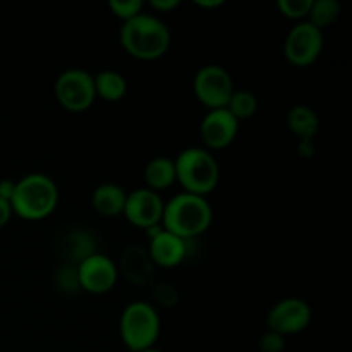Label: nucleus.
Segmentation results:
<instances>
[{"label": "nucleus", "mask_w": 352, "mask_h": 352, "mask_svg": "<svg viewBox=\"0 0 352 352\" xmlns=\"http://www.w3.org/2000/svg\"><path fill=\"white\" fill-rule=\"evenodd\" d=\"M119 40L131 57L157 60L170 47V31L160 17L141 12L133 19L124 21Z\"/></svg>", "instance_id": "nucleus-1"}, {"label": "nucleus", "mask_w": 352, "mask_h": 352, "mask_svg": "<svg viewBox=\"0 0 352 352\" xmlns=\"http://www.w3.org/2000/svg\"><path fill=\"white\" fill-rule=\"evenodd\" d=\"M212 219L213 210L208 199L184 191L165 203L162 226L181 239L191 241L208 229Z\"/></svg>", "instance_id": "nucleus-2"}, {"label": "nucleus", "mask_w": 352, "mask_h": 352, "mask_svg": "<svg viewBox=\"0 0 352 352\" xmlns=\"http://www.w3.org/2000/svg\"><path fill=\"white\" fill-rule=\"evenodd\" d=\"M57 203V184L50 175L40 172L28 174L16 181V191L10 198L12 212L26 220L45 219L54 212Z\"/></svg>", "instance_id": "nucleus-3"}, {"label": "nucleus", "mask_w": 352, "mask_h": 352, "mask_svg": "<svg viewBox=\"0 0 352 352\" xmlns=\"http://www.w3.org/2000/svg\"><path fill=\"white\" fill-rule=\"evenodd\" d=\"M175 181L181 182L186 192L206 196L217 188L220 167L212 151L206 148L191 146L175 157Z\"/></svg>", "instance_id": "nucleus-4"}, {"label": "nucleus", "mask_w": 352, "mask_h": 352, "mask_svg": "<svg viewBox=\"0 0 352 352\" xmlns=\"http://www.w3.org/2000/svg\"><path fill=\"white\" fill-rule=\"evenodd\" d=\"M122 342L133 352L153 347L160 336V316L153 305L134 301L124 308L119 322Z\"/></svg>", "instance_id": "nucleus-5"}, {"label": "nucleus", "mask_w": 352, "mask_h": 352, "mask_svg": "<svg viewBox=\"0 0 352 352\" xmlns=\"http://www.w3.org/2000/svg\"><path fill=\"white\" fill-rule=\"evenodd\" d=\"M55 96L69 112H85L96 98L95 78L86 69H65L55 81Z\"/></svg>", "instance_id": "nucleus-6"}, {"label": "nucleus", "mask_w": 352, "mask_h": 352, "mask_svg": "<svg viewBox=\"0 0 352 352\" xmlns=\"http://www.w3.org/2000/svg\"><path fill=\"white\" fill-rule=\"evenodd\" d=\"M192 89L199 102L210 110L226 109L234 93L230 72L219 64H206L198 69L192 81Z\"/></svg>", "instance_id": "nucleus-7"}, {"label": "nucleus", "mask_w": 352, "mask_h": 352, "mask_svg": "<svg viewBox=\"0 0 352 352\" xmlns=\"http://www.w3.org/2000/svg\"><path fill=\"white\" fill-rule=\"evenodd\" d=\"M323 43V31L309 21H301L285 36L284 55L296 67H306L320 57Z\"/></svg>", "instance_id": "nucleus-8"}, {"label": "nucleus", "mask_w": 352, "mask_h": 352, "mask_svg": "<svg viewBox=\"0 0 352 352\" xmlns=\"http://www.w3.org/2000/svg\"><path fill=\"white\" fill-rule=\"evenodd\" d=\"M311 306L301 298H285L272 306L267 323L272 332L280 336H294L311 323Z\"/></svg>", "instance_id": "nucleus-9"}, {"label": "nucleus", "mask_w": 352, "mask_h": 352, "mask_svg": "<svg viewBox=\"0 0 352 352\" xmlns=\"http://www.w3.org/2000/svg\"><path fill=\"white\" fill-rule=\"evenodd\" d=\"M78 277L81 291L91 294H105L119 278V268L112 258L102 253H95L78 265Z\"/></svg>", "instance_id": "nucleus-10"}, {"label": "nucleus", "mask_w": 352, "mask_h": 352, "mask_svg": "<svg viewBox=\"0 0 352 352\" xmlns=\"http://www.w3.org/2000/svg\"><path fill=\"white\" fill-rule=\"evenodd\" d=\"M164 208L165 201L162 199L160 192L140 188L127 195L122 213L133 226L146 230L153 226H160Z\"/></svg>", "instance_id": "nucleus-11"}, {"label": "nucleus", "mask_w": 352, "mask_h": 352, "mask_svg": "<svg viewBox=\"0 0 352 352\" xmlns=\"http://www.w3.org/2000/svg\"><path fill=\"white\" fill-rule=\"evenodd\" d=\"M239 120L227 109L208 110L199 124V134L208 150H222L237 136Z\"/></svg>", "instance_id": "nucleus-12"}, {"label": "nucleus", "mask_w": 352, "mask_h": 352, "mask_svg": "<svg viewBox=\"0 0 352 352\" xmlns=\"http://www.w3.org/2000/svg\"><path fill=\"white\" fill-rule=\"evenodd\" d=\"M188 243L189 241L181 239L175 234L168 230H162L157 236L150 239L148 246V254H150L153 265H158L162 268L177 267L188 254Z\"/></svg>", "instance_id": "nucleus-13"}, {"label": "nucleus", "mask_w": 352, "mask_h": 352, "mask_svg": "<svg viewBox=\"0 0 352 352\" xmlns=\"http://www.w3.org/2000/svg\"><path fill=\"white\" fill-rule=\"evenodd\" d=\"M117 268L134 285H146L153 277L155 265L148 254V250L140 244H129L122 251Z\"/></svg>", "instance_id": "nucleus-14"}, {"label": "nucleus", "mask_w": 352, "mask_h": 352, "mask_svg": "<svg viewBox=\"0 0 352 352\" xmlns=\"http://www.w3.org/2000/svg\"><path fill=\"white\" fill-rule=\"evenodd\" d=\"M60 253L64 256L65 263L78 267L81 261L96 253V239L89 230L76 227L67 230L62 237Z\"/></svg>", "instance_id": "nucleus-15"}, {"label": "nucleus", "mask_w": 352, "mask_h": 352, "mask_svg": "<svg viewBox=\"0 0 352 352\" xmlns=\"http://www.w3.org/2000/svg\"><path fill=\"white\" fill-rule=\"evenodd\" d=\"M127 192L113 182H105L95 188L91 195L93 208L103 217H117L124 212Z\"/></svg>", "instance_id": "nucleus-16"}, {"label": "nucleus", "mask_w": 352, "mask_h": 352, "mask_svg": "<svg viewBox=\"0 0 352 352\" xmlns=\"http://www.w3.org/2000/svg\"><path fill=\"white\" fill-rule=\"evenodd\" d=\"M287 126L298 140H313L320 129V119L308 105H294L287 113Z\"/></svg>", "instance_id": "nucleus-17"}, {"label": "nucleus", "mask_w": 352, "mask_h": 352, "mask_svg": "<svg viewBox=\"0 0 352 352\" xmlns=\"http://www.w3.org/2000/svg\"><path fill=\"white\" fill-rule=\"evenodd\" d=\"M144 181L151 191H162L175 182V164L170 157H155L144 167Z\"/></svg>", "instance_id": "nucleus-18"}, {"label": "nucleus", "mask_w": 352, "mask_h": 352, "mask_svg": "<svg viewBox=\"0 0 352 352\" xmlns=\"http://www.w3.org/2000/svg\"><path fill=\"white\" fill-rule=\"evenodd\" d=\"M95 78V91L96 96L107 100V102H119L127 93V81L120 72L113 69L100 71Z\"/></svg>", "instance_id": "nucleus-19"}, {"label": "nucleus", "mask_w": 352, "mask_h": 352, "mask_svg": "<svg viewBox=\"0 0 352 352\" xmlns=\"http://www.w3.org/2000/svg\"><path fill=\"white\" fill-rule=\"evenodd\" d=\"M226 109L229 110L237 120L250 119V117H253L254 113H256L258 98L254 93L248 91V89H234Z\"/></svg>", "instance_id": "nucleus-20"}, {"label": "nucleus", "mask_w": 352, "mask_h": 352, "mask_svg": "<svg viewBox=\"0 0 352 352\" xmlns=\"http://www.w3.org/2000/svg\"><path fill=\"white\" fill-rule=\"evenodd\" d=\"M340 3L337 0H313L309 9V23L318 30H325L339 17Z\"/></svg>", "instance_id": "nucleus-21"}, {"label": "nucleus", "mask_w": 352, "mask_h": 352, "mask_svg": "<svg viewBox=\"0 0 352 352\" xmlns=\"http://www.w3.org/2000/svg\"><path fill=\"white\" fill-rule=\"evenodd\" d=\"M55 285L64 294H76L81 291L78 277V268L74 265H62L57 272H55Z\"/></svg>", "instance_id": "nucleus-22"}, {"label": "nucleus", "mask_w": 352, "mask_h": 352, "mask_svg": "<svg viewBox=\"0 0 352 352\" xmlns=\"http://www.w3.org/2000/svg\"><path fill=\"white\" fill-rule=\"evenodd\" d=\"M109 7L113 16L120 17L122 21H129L143 12L144 3L143 0H110Z\"/></svg>", "instance_id": "nucleus-23"}, {"label": "nucleus", "mask_w": 352, "mask_h": 352, "mask_svg": "<svg viewBox=\"0 0 352 352\" xmlns=\"http://www.w3.org/2000/svg\"><path fill=\"white\" fill-rule=\"evenodd\" d=\"M313 0H278L277 7L289 19H302L309 14Z\"/></svg>", "instance_id": "nucleus-24"}, {"label": "nucleus", "mask_w": 352, "mask_h": 352, "mask_svg": "<svg viewBox=\"0 0 352 352\" xmlns=\"http://www.w3.org/2000/svg\"><path fill=\"white\" fill-rule=\"evenodd\" d=\"M153 298L155 301L160 306H164V308H174L179 302V292L172 284L162 282V284H158L157 287H155Z\"/></svg>", "instance_id": "nucleus-25"}, {"label": "nucleus", "mask_w": 352, "mask_h": 352, "mask_svg": "<svg viewBox=\"0 0 352 352\" xmlns=\"http://www.w3.org/2000/svg\"><path fill=\"white\" fill-rule=\"evenodd\" d=\"M261 352H282L285 349V337L277 332H265L260 339Z\"/></svg>", "instance_id": "nucleus-26"}, {"label": "nucleus", "mask_w": 352, "mask_h": 352, "mask_svg": "<svg viewBox=\"0 0 352 352\" xmlns=\"http://www.w3.org/2000/svg\"><path fill=\"white\" fill-rule=\"evenodd\" d=\"M298 153L301 155L302 158H309L315 155V143L313 140H298V146H296Z\"/></svg>", "instance_id": "nucleus-27"}, {"label": "nucleus", "mask_w": 352, "mask_h": 352, "mask_svg": "<svg viewBox=\"0 0 352 352\" xmlns=\"http://www.w3.org/2000/svg\"><path fill=\"white\" fill-rule=\"evenodd\" d=\"M14 191H16V181H10V179H2L0 181V198L10 203Z\"/></svg>", "instance_id": "nucleus-28"}, {"label": "nucleus", "mask_w": 352, "mask_h": 352, "mask_svg": "<svg viewBox=\"0 0 352 352\" xmlns=\"http://www.w3.org/2000/svg\"><path fill=\"white\" fill-rule=\"evenodd\" d=\"M179 3H181V0H151L150 6L160 12H168V10H174L175 7H179Z\"/></svg>", "instance_id": "nucleus-29"}, {"label": "nucleus", "mask_w": 352, "mask_h": 352, "mask_svg": "<svg viewBox=\"0 0 352 352\" xmlns=\"http://www.w3.org/2000/svg\"><path fill=\"white\" fill-rule=\"evenodd\" d=\"M12 213L14 212H12V206H10V203L0 198V227H3V226H7V223H9Z\"/></svg>", "instance_id": "nucleus-30"}, {"label": "nucleus", "mask_w": 352, "mask_h": 352, "mask_svg": "<svg viewBox=\"0 0 352 352\" xmlns=\"http://www.w3.org/2000/svg\"><path fill=\"white\" fill-rule=\"evenodd\" d=\"M196 6L199 7H205V9H215V7L223 6V0H195Z\"/></svg>", "instance_id": "nucleus-31"}, {"label": "nucleus", "mask_w": 352, "mask_h": 352, "mask_svg": "<svg viewBox=\"0 0 352 352\" xmlns=\"http://www.w3.org/2000/svg\"><path fill=\"white\" fill-rule=\"evenodd\" d=\"M136 352H162L160 349H157V347H148V349H141V351H136Z\"/></svg>", "instance_id": "nucleus-32"}]
</instances>
